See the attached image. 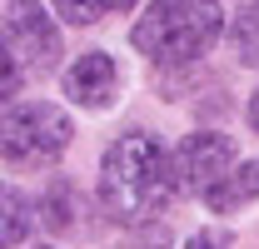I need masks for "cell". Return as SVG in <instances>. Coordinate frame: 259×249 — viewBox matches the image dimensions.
I'll list each match as a JSON object with an SVG mask.
<instances>
[{
	"label": "cell",
	"mask_w": 259,
	"mask_h": 249,
	"mask_svg": "<svg viewBox=\"0 0 259 249\" xmlns=\"http://www.w3.org/2000/svg\"><path fill=\"white\" fill-rule=\"evenodd\" d=\"M180 170L150 135H120L100 159V204L115 224H145L180 194Z\"/></svg>",
	"instance_id": "6da1fadb"
},
{
	"label": "cell",
	"mask_w": 259,
	"mask_h": 249,
	"mask_svg": "<svg viewBox=\"0 0 259 249\" xmlns=\"http://www.w3.org/2000/svg\"><path fill=\"white\" fill-rule=\"evenodd\" d=\"M225 35V10L220 0H155L140 25H135V50L160 65H190L209 55V45Z\"/></svg>",
	"instance_id": "7a4b0ae2"
},
{
	"label": "cell",
	"mask_w": 259,
	"mask_h": 249,
	"mask_svg": "<svg viewBox=\"0 0 259 249\" xmlns=\"http://www.w3.org/2000/svg\"><path fill=\"white\" fill-rule=\"evenodd\" d=\"M70 115L45 105V100H30V105H10L5 120H0V150L10 164H45L55 159L70 145Z\"/></svg>",
	"instance_id": "3957f363"
},
{
	"label": "cell",
	"mask_w": 259,
	"mask_h": 249,
	"mask_svg": "<svg viewBox=\"0 0 259 249\" xmlns=\"http://www.w3.org/2000/svg\"><path fill=\"white\" fill-rule=\"evenodd\" d=\"M5 55L20 70H30V75L55 70V60H60V30L40 10V0H10L5 5Z\"/></svg>",
	"instance_id": "277c9868"
},
{
	"label": "cell",
	"mask_w": 259,
	"mask_h": 249,
	"mask_svg": "<svg viewBox=\"0 0 259 249\" xmlns=\"http://www.w3.org/2000/svg\"><path fill=\"white\" fill-rule=\"evenodd\" d=\"M175 170H180V185L185 189L209 194L234 170V140L229 135H214V130H199V135H190L175 150Z\"/></svg>",
	"instance_id": "5b68a950"
},
{
	"label": "cell",
	"mask_w": 259,
	"mask_h": 249,
	"mask_svg": "<svg viewBox=\"0 0 259 249\" xmlns=\"http://www.w3.org/2000/svg\"><path fill=\"white\" fill-rule=\"evenodd\" d=\"M115 90H120V65L110 60V55H100V50L80 55V60L65 70V95L75 105H85V110H105L115 100Z\"/></svg>",
	"instance_id": "8992f818"
},
{
	"label": "cell",
	"mask_w": 259,
	"mask_h": 249,
	"mask_svg": "<svg viewBox=\"0 0 259 249\" xmlns=\"http://www.w3.org/2000/svg\"><path fill=\"white\" fill-rule=\"evenodd\" d=\"M249 199H259V159L229 170L225 180L204 194V204H209L214 215H229V210H239V204H249Z\"/></svg>",
	"instance_id": "52a82bcc"
},
{
	"label": "cell",
	"mask_w": 259,
	"mask_h": 249,
	"mask_svg": "<svg viewBox=\"0 0 259 249\" xmlns=\"http://www.w3.org/2000/svg\"><path fill=\"white\" fill-rule=\"evenodd\" d=\"M40 215L50 229H70L75 215H80V204H75V185L70 180H55V185L45 189V199H40Z\"/></svg>",
	"instance_id": "ba28073f"
},
{
	"label": "cell",
	"mask_w": 259,
	"mask_h": 249,
	"mask_svg": "<svg viewBox=\"0 0 259 249\" xmlns=\"http://www.w3.org/2000/svg\"><path fill=\"white\" fill-rule=\"evenodd\" d=\"M229 40H234V55H239L244 65H259V0H249V5L234 15Z\"/></svg>",
	"instance_id": "9c48e42d"
},
{
	"label": "cell",
	"mask_w": 259,
	"mask_h": 249,
	"mask_svg": "<svg viewBox=\"0 0 259 249\" xmlns=\"http://www.w3.org/2000/svg\"><path fill=\"white\" fill-rule=\"evenodd\" d=\"M55 5H60V15L70 20V25H95V20H105V15L130 10L135 0H55Z\"/></svg>",
	"instance_id": "30bf717a"
},
{
	"label": "cell",
	"mask_w": 259,
	"mask_h": 249,
	"mask_svg": "<svg viewBox=\"0 0 259 249\" xmlns=\"http://www.w3.org/2000/svg\"><path fill=\"white\" fill-rule=\"evenodd\" d=\"M25 210H30L25 194H20V189H5V234H0L5 249H20V239H25V224H30Z\"/></svg>",
	"instance_id": "8fae6325"
},
{
	"label": "cell",
	"mask_w": 259,
	"mask_h": 249,
	"mask_svg": "<svg viewBox=\"0 0 259 249\" xmlns=\"http://www.w3.org/2000/svg\"><path fill=\"white\" fill-rule=\"evenodd\" d=\"M185 249H229V234H225V229H199Z\"/></svg>",
	"instance_id": "7c38bea8"
},
{
	"label": "cell",
	"mask_w": 259,
	"mask_h": 249,
	"mask_svg": "<svg viewBox=\"0 0 259 249\" xmlns=\"http://www.w3.org/2000/svg\"><path fill=\"white\" fill-rule=\"evenodd\" d=\"M164 244H169V234H164V229H150L140 244H130V249H164Z\"/></svg>",
	"instance_id": "4fadbf2b"
},
{
	"label": "cell",
	"mask_w": 259,
	"mask_h": 249,
	"mask_svg": "<svg viewBox=\"0 0 259 249\" xmlns=\"http://www.w3.org/2000/svg\"><path fill=\"white\" fill-rule=\"evenodd\" d=\"M249 124H254V130H259V95H254V100H249Z\"/></svg>",
	"instance_id": "5bb4252c"
}]
</instances>
